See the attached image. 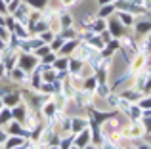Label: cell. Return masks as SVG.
Returning a JSON list of instances; mask_svg holds the SVG:
<instances>
[{"label":"cell","instance_id":"obj_7","mask_svg":"<svg viewBox=\"0 0 151 149\" xmlns=\"http://www.w3.org/2000/svg\"><path fill=\"white\" fill-rule=\"evenodd\" d=\"M77 44H78V42H77V38H69V42H63V44H61L59 52H61L63 56H69V54L75 50V46H77Z\"/></svg>","mask_w":151,"mask_h":149},{"label":"cell","instance_id":"obj_9","mask_svg":"<svg viewBox=\"0 0 151 149\" xmlns=\"http://www.w3.org/2000/svg\"><path fill=\"white\" fill-rule=\"evenodd\" d=\"M69 71L77 77V74H81L82 71V61H78V59H69Z\"/></svg>","mask_w":151,"mask_h":149},{"label":"cell","instance_id":"obj_10","mask_svg":"<svg viewBox=\"0 0 151 149\" xmlns=\"http://www.w3.org/2000/svg\"><path fill=\"white\" fill-rule=\"evenodd\" d=\"M119 21H121L124 27H130L134 23V17H132V14H128V11H126V14L124 11H119Z\"/></svg>","mask_w":151,"mask_h":149},{"label":"cell","instance_id":"obj_16","mask_svg":"<svg viewBox=\"0 0 151 149\" xmlns=\"http://www.w3.org/2000/svg\"><path fill=\"white\" fill-rule=\"evenodd\" d=\"M113 10H115V6H113V4H109V6L101 8V10H100V17H105V15H111V14H113Z\"/></svg>","mask_w":151,"mask_h":149},{"label":"cell","instance_id":"obj_15","mask_svg":"<svg viewBox=\"0 0 151 149\" xmlns=\"http://www.w3.org/2000/svg\"><path fill=\"white\" fill-rule=\"evenodd\" d=\"M46 2L48 0H27V6H33L35 10H42L46 6Z\"/></svg>","mask_w":151,"mask_h":149},{"label":"cell","instance_id":"obj_20","mask_svg":"<svg viewBox=\"0 0 151 149\" xmlns=\"http://www.w3.org/2000/svg\"><path fill=\"white\" fill-rule=\"evenodd\" d=\"M136 29H138V33H145V31H147V29H151V23H138V25H136Z\"/></svg>","mask_w":151,"mask_h":149},{"label":"cell","instance_id":"obj_14","mask_svg":"<svg viewBox=\"0 0 151 149\" xmlns=\"http://www.w3.org/2000/svg\"><path fill=\"white\" fill-rule=\"evenodd\" d=\"M12 120V109H0V124H6Z\"/></svg>","mask_w":151,"mask_h":149},{"label":"cell","instance_id":"obj_3","mask_svg":"<svg viewBox=\"0 0 151 149\" xmlns=\"http://www.w3.org/2000/svg\"><path fill=\"white\" fill-rule=\"evenodd\" d=\"M8 134L10 136H29V132L23 130V122H19V120H14V122H10V126H8Z\"/></svg>","mask_w":151,"mask_h":149},{"label":"cell","instance_id":"obj_24","mask_svg":"<svg viewBox=\"0 0 151 149\" xmlns=\"http://www.w3.org/2000/svg\"><path fill=\"white\" fill-rule=\"evenodd\" d=\"M71 142H73V138H67V140H61V143H59V145H61V147H69V145H71Z\"/></svg>","mask_w":151,"mask_h":149},{"label":"cell","instance_id":"obj_27","mask_svg":"<svg viewBox=\"0 0 151 149\" xmlns=\"http://www.w3.org/2000/svg\"><path fill=\"white\" fill-rule=\"evenodd\" d=\"M145 117H151V109H147V111H145Z\"/></svg>","mask_w":151,"mask_h":149},{"label":"cell","instance_id":"obj_22","mask_svg":"<svg viewBox=\"0 0 151 149\" xmlns=\"http://www.w3.org/2000/svg\"><path fill=\"white\" fill-rule=\"evenodd\" d=\"M63 42H65V40H63V37H58V38L54 40V46H52V48H54V50H59V48H61V44H63Z\"/></svg>","mask_w":151,"mask_h":149},{"label":"cell","instance_id":"obj_13","mask_svg":"<svg viewBox=\"0 0 151 149\" xmlns=\"http://www.w3.org/2000/svg\"><path fill=\"white\" fill-rule=\"evenodd\" d=\"M52 67H55L58 71H67V67H69V59H65V57H63V59H58V57H55V61L52 63Z\"/></svg>","mask_w":151,"mask_h":149},{"label":"cell","instance_id":"obj_6","mask_svg":"<svg viewBox=\"0 0 151 149\" xmlns=\"http://www.w3.org/2000/svg\"><path fill=\"white\" fill-rule=\"evenodd\" d=\"M84 128H88V120L86 119H71V130H73L75 134L84 130Z\"/></svg>","mask_w":151,"mask_h":149},{"label":"cell","instance_id":"obj_11","mask_svg":"<svg viewBox=\"0 0 151 149\" xmlns=\"http://www.w3.org/2000/svg\"><path fill=\"white\" fill-rule=\"evenodd\" d=\"M109 27H111V34H113V37H121V33H122V23L121 21L111 19V21H109Z\"/></svg>","mask_w":151,"mask_h":149},{"label":"cell","instance_id":"obj_21","mask_svg":"<svg viewBox=\"0 0 151 149\" xmlns=\"http://www.w3.org/2000/svg\"><path fill=\"white\" fill-rule=\"evenodd\" d=\"M130 117H132V119L142 117V107H140V109H138V107H132V109H130Z\"/></svg>","mask_w":151,"mask_h":149},{"label":"cell","instance_id":"obj_18","mask_svg":"<svg viewBox=\"0 0 151 149\" xmlns=\"http://www.w3.org/2000/svg\"><path fill=\"white\" fill-rule=\"evenodd\" d=\"M122 97H126V100H130V101H136L138 97L142 100V96L138 92H126V94H122Z\"/></svg>","mask_w":151,"mask_h":149},{"label":"cell","instance_id":"obj_19","mask_svg":"<svg viewBox=\"0 0 151 149\" xmlns=\"http://www.w3.org/2000/svg\"><path fill=\"white\" fill-rule=\"evenodd\" d=\"M52 38H54V33H52V31H44V33L40 34L42 42H52Z\"/></svg>","mask_w":151,"mask_h":149},{"label":"cell","instance_id":"obj_8","mask_svg":"<svg viewBox=\"0 0 151 149\" xmlns=\"http://www.w3.org/2000/svg\"><path fill=\"white\" fill-rule=\"evenodd\" d=\"M25 140L17 138V136H8V140L4 142V147H21Z\"/></svg>","mask_w":151,"mask_h":149},{"label":"cell","instance_id":"obj_12","mask_svg":"<svg viewBox=\"0 0 151 149\" xmlns=\"http://www.w3.org/2000/svg\"><path fill=\"white\" fill-rule=\"evenodd\" d=\"M42 113H44V117H48V119H52V117L55 115V103L54 101H48V103L42 107Z\"/></svg>","mask_w":151,"mask_h":149},{"label":"cell","instance_id":"obj_23","mask_svg":"<svg viewBox=\"0 0 151 149\" xmlns=\"http://www.w3.org/2000/svg\"><path fill=\"white\" fill-rule=\"evenodd\" d=\"M8 140V132L6 130H2V128H0V147L4 145V142H6Z\"/></svg>","mask_w":151,"mask_h":149},{"label":"cell","instance_id":"obj_25","mask_svg":"<svg viewBox=\"0 0 151 149\" xmlns=\"http://www.w3.org/2000/svg\"><path fill=\"white\" fill-rule=\"evenodd\" d=\"M140 107H151V97H149V100L140 101Z\"/></svg>","mask_w":151,"mask_h":149},{"label":"cell","instance_id":"obj_26","mask_svg":"<svg viewBox=\"0 0 151 149\" xmlns=\"http://www.w3.org/2000/svg\"><path fill=\"white\" fill-rule=\"evenodd\" d=\"M144 4H145V8H151V0H145Z\"/></svg>","mask_w":151,"mask_h":149},{"label":"cell","instance_id":"obj_2","mask_svg":"<svg viewBox=\"0 0 151 149\" xmlns=\"http://www.w3.org/2000/svg\"><path fill=\"white\" fill-rule=\"evenodd\" d=\"M73 142H75V147H86V143L90 142V130L84 128V130L77 132V138H75Z\"/></svg>","mask_w":151,"mask_h":149},{"label":"cell","instance_id":"obj_4","mask_svg":"<svg viewBox=\"0 0 151 149\" xmlns=\"http://www.w3.org/2000/svg\"><path fill=\"white\" fill-rule=\"evenodd\" d=\"M19 101H21V97H19L17 92H6L2 97V103L8 105V107H14V105H17Z\"/></svg>","mask_w":151,"mask_h":149},{"label":"cell","instance_id":"obj_1","mask_svg":"<svg viewBox=\"0 0 151 149\" xmlns=\"http://www.w3.org/2000/svg\"><path fill=\"white\" fill-rule=\"evenodd\" d=\"M19 67H21L23 71H33V67H37V59L27 56V54H21V56H19Z\"/></svg>","mask_w":151,"mask_h":149},{"label":"cell","instance_id":"obj_17","mask_svg":"<svg viewBox=\"0 0 151 149\" xmlns=\"http://www.w3.org/2000/svg\"><path fill=\"white\" fill-rule=\"evenodd\" d=\"M96 86H98V78L96 77H92V78H88V80H86V86H84V88L86 90H96Z\"/></svg>","mask_w":151,"mask_h":149},{"label":"cell","instance_id":"obj_5","mask_svg":"<svg viewBox=\"0 0 151 149\" xmlns=\"http://www.w3.org/2000/svg\"><path fill=\"white\" fill-rule=\"evenodd\" d=\"M10 77H12V80L25 82L27 80V71H23L21 67H14V69H10Z\"/></svg>","mask_w":151,"mask_h":149}]
</instances>
